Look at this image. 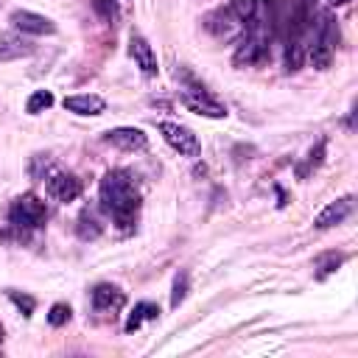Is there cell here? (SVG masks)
I'll use <instances>...</instances> for the list:
<instances>
[{"mask_svg":"<svg viewBox=\"0 0 358 358\" xmlns=\"http://www.w3.org/2000/svg\"><path fill=\"white\" fill-rule=\"evenodd\" d=\"M182 103L190 109V112H196V115H201V117H227V109L218 103V101H213L207 92H204V87H190V90H185L182 92Z\"/></svg>","mask_w":358,"mask_h":358,"instance_id":"obj_7","label":"cell"},{"mask_svg":"<svg viewBox=\"0 0 358 358\" xmlns=\"http://www.w3.org/2000/svg\"><path fill=\"white\" fill-rule=\"evenodd\" d=\"M123 302H126V296H123V291H120L117 285L101 282V285L92 288V305H95L98 310H117Z\"/></svg>","mask_w":358,"mask_h":358,"instance_id":"obj_14","label":"cell"},{"mask_svg":"<svg viewBox=\"0 0 358 358\" xmlns=\"http://www.w3.org/2000/svg\"><path fill=\"white\" fill-rule=\"evenodd\" d=\"M11 224L17 227H42L48 218V207L36 193H22L11 204Z\"/></svg>","mask_w":358,"mask_h":358,"instance_id":"obj_4","label":"cell"},{"mask_svg":"<svg viewBox=\"0 0 358 358\" xmlns=\"http://www.w3.org/2000/svg\"><path fill=\"white\" fill-rule=\"evenodd\" d=\"M263 3H266V6H271V8L277 6V0H263Z\"/></svg>","mask_w":358,"mask_h":358,"instance_id":"obj_26","label":"cell"},{"mask_svg":"<svg viewBox=\"0 0 358 358\" xmlns=\"http://www.w3.org/2000/svg\"><path fill=\"white\" fill-rule=\"evenodd\" d=\"M350 210H352V196H341V199L330 201V204L313 218V227H316V229H330V227L341 224V221L350 215Z\"/></svg>","mask_w":358,"mask_h":358,"instance_id":"obj_11","label":"cell"},{"mask_svg":"<svg viewBox=\"0 0 358 358\" xmlns=\"http://www.w3.org/2000/svg\"><path fill=\"white\" fill-rule=\"evenodd\" d=\"M266 53H268V39H266L260 22L255 20V22H249L246 31L241 34V42H238V48H235V53H232V62H235L238 67H249V64H260V62L266 59Z\"/></svg>","mask_w":358,"mask_h":358,"instance_id":"obj_2","label":"cell"},{"mask_svg":"<svg viewBox=\"0 0 358 358\" xmlns=\"http://www.w3.org/2000/svg\"><path fill=\"white\" fill-rule=\"evenodd\" d=\"M204 28L218 39H235V36H241L246 31V22L229 6H224V8H215V11H210L204 17Z\"/></svg>","mask_w":358,"mask_h":358,"instance_id":"obj_5","label":"cell"},{"mask_svg":"<svg viewBox=\"0 0 358 358\" xmlns=\"http://www.w3.org/2000/svg\"><path fill=\"white\" fill-rule=\"evenodd\" d=\"M8 296H11V302H14L25 316H31V313H34V299H31V296H20L17 291H11Z\"/></svg>","mask_w":358,"mask_h":358,"instance_id":"obj_25","label":"cell"},{"mask_svg":"<svg viewBox=\"0 0 358 358\" xmlns=\"http://www.w3.org/2000/svg\"><path fill=\"white\" fill-rule=\"evenodd\" d=\"M0 338H3V327H0Z\"/></svg>","mask_w":358,"mask_h":358,"instance_id":"obj_28","label":"cell"},{"mask_svg":"<svg viewBox=\"0 0 358 358\" xmlns=\"http://www.w3.org/2000/svg\"><path fill=\"white\" fill-rule=\"evenodd\" d=\"M48 193L56 201H73L81 196V179H76L73 173H53L48 176Z\"/></svg>","mask_w":358,"mask_h":358,"instance_id":"obj_10","label":"cell"},{"mask_svg":"<svg viewBox=\"0 0 358 358\" xmlns=\"http://www.w3.org/2000/svg\"><path fill=\"white\" fill-rule=\"evenodd\" d=\"M78 238L81 241H92V238H98L101 235V229H103V224L98 221V215H95V210H81V215H78Z\"/></svg>","mask_w":358,"mask_h":358,"instance_id":"obj_16","label":"cell"},{"mask_svg":"<svg viewBox=\"0 0 358 358\" xmlns=\"http://www.w3.org/2000/svg\"><path fill=\"white\" fill-rule=\"evenodd\" d=\"M341 260H344V255H338V252H327V255L316 257V263H313L316 277H319V280H324L327 274H333V271L341 266Z\"/></svg>","mask_w":358,"mask_h":358,"instance_id":"obj_18","label":"cell"},{"mask_svg":"<svg viewBox=\"0 0 358 358\" xmlns=\"http://www.w3.org/2000/svg\"><path fill=\"white\" fill-rule=\"evenodd\" d=\"M64 109L67 112H73V115H101L103 109H106V103H103V98L101 95H70V98H64Z\"/></svg>","mask_w":358,"mask_h":358,"instance_id":"obj_13","label":"cell"},{"mask_svg":"<svg viewBox=\"0 0 358 358\" xmlns=\"http://www.w3.org/2000/svg\"><path fill=\"white\" fill-rule=\"evenodd\" d=\"M67 319H70V305H64V302H56V305H50L48 322H50L53 327H62Z\"/></svg>","mask_w":358,"mask_h":358,"instance_id":"obj_24","label":"cell"},{"mask_svg":"<svg viewBox=\"0 0 358 358\" xmlns=\"http://www.w3.org/2000/svg\"><path fill=\"white\" fill-rule=\"evenodd\" d=\"M330 3H336V6H341V3H347V0H330Z\"/></svg>","mask_w":358,"mask_h":358,"instance_id":"obj_27","label":"cell"},{"mask_svg":"<svg viewBox=\"0 0 358 358\" xmlns=\"http://www.w3.org/2000/svg\"><path fill=\"white\" fill-rule=\"evenodd\" d=\"M229 8L249 25V22H255L257 20V0H232L229 3Z\"/></svg>","mask_w":358,"mask_h":358,"instance_id":"obj_21","label":"cell"},{"mask_svg":"<svg viewBox=\"0 0 358 358\" xmlns=\"http://www.w3.org/2000/svg\"><path fill=\"white\" fill-rule=\"evenodd\" d=\"M98 193H101V207L115 218V224L120 229H131L134 215L140 210V193L131 173L120 168L106 171L98 185Z\"/></svg>","mask_w":358,"mask_h":358,"instance_id":"obj_1","label":"cell"},{"mask_svg":"<svg viewBox=\"0 0 358 358\" xmlns=\"http://www.w3.org/2000/svg\"><path fill=\"white\" fill-rule=\"evenodd\" d=\"M159 134H162V140H165L173 151H179L182 157H199V151H201L199 137H196L187 126H182V123L162 120V123H159Z\"/></svg>","mask_w":358,"mask_h":358,"instance_id":"obj_6","label":"cell"},{"mask_svg":"<svg viewBox=\"0 0 358 358\" xmlns=\"http://www.w3.org/2000/svg\"><path fill=\"white\" fill-rule=\"evenodd\" d=\"M50 106H53V92L50 90H34L31 98H28V103H25V109L31 115H39V112H45Z\"/></svg>","mask_w":358,"mask_h":358,"instance_id":"obj_19","label":"cell"},{"mask_svg":"<svg viewBox=\"0 0 358 358\" xmlns=\"http://www.w3.org/2000/svg\"><path fill=\"white\" fill-rule=\"evenodd\" d=\"M157 316H159V308H157V305H151V302H137L134 310H131V316L126 319V333L137 330L145 319H157Z\"/></svg>","mask_w":358,"mask_h":358,"instance_id":"obj_17","label":"cell"},{"mask_svg":"<svg viewBox=\"0 0 358 358\" xmlns=\"http://www.w3.org/2000/svg\"><path fill=\"white\" fill-rule=\"evenodd\" d=\"M103 140L112 143V145L120 148V151H140V148L148 145L145 131L137 129V126H117V129H109V131L103 134Z\"/></svg>","mask_w":358,"mask_h":358,"instance_id":"obj_9","label":"cell"},{"mask_svg":"<svg viewBox=\"0 0 358 358\" xmlns=\"http://www.w3.org/2000/svg\"><path fill=\"white\" fill-rule=\"evenodd\" d=\"M131 56H134V64L140 67L143 76H157V70H159L157 56H154V48L148 45L145 36H140V34L131 36Z\"/></svg>","mask_w":358,"mask_h":358,"instance_id":"obj_12","label":"cell"},{"mask_svg":"<svg viewBox=\"0 0 358 358\" xmlns=\"http://www.w3.org/2000/svg\"><path fill=\"white\" fill-rule=\"evenodd\" d=\"M324 148H327V143H324V140H319V143L310 148V154H308L305 165H299V168H296V173H299V176H308V171H310V168H319V165H322V159H324Z\"/></svg>","mask_w":358,"mask_h":358,"instance_id":"obj_20","label":"cell"},{"mask_svg":"<svg viewBox=\"0 0 358 358\" xmlns=\"http://www.w3.org/2000/svg\"><path fill=\"white\" fill-rule=\"evenodd\" d=\"M92 8H95V14H98L101 20H106V22H115V20L120 17V8H117L115 0H92Z\"/></svg>","mask_w":358,"mask_h":358,"instance_id":"obj_22","label":"cell"},{"mask_svg":"<svg viewBox=\"0 0 358 358\" xmlns=\"http://www.w3.org/2000/svg\"><path fill=\"white\" fill-rule=\"evenodd\" d=\"M11 25L22 34H34V36H45V34H53L56 25L53 20H48L45 14H36V11H28V8H17L11 14Z\"/></svg>","mask_w":358,"mask_h":358,"instance_id":"obj_8","label":"cell"},{"mask_svg":"<svg viewBox=\"0 0 358 358\" xmlns=\"http://www.w3.org/2000/svg\"><path fill=\"white\" fill-rule=\"evenodd\" d=\"M336 42H338V28H336L333 17L324 14V17L319 20V28H316L313 42L308 45V59L313 62V67L324 70V67L330 64V59H333V53H336Z\"/></svg>","mask_w":358,"mask_h":358,"instance_id":"obj_3","label":"cell"},{"mask_svg":"<svg viewBox=\"0 0 358 358\" xmlns=\"http://www.w3.org/2000/svg\"><path fill=\"white\" fill-rule=\"evenodd\" d=\"M187 296V271H179L173 277V291H171V308H179V302Z\"/></svg>","mask_w":358,"mask_h":358,"instance_id":"obj_23","label":"cell"},{"mask_svg":"<svg viewBox=\"0 0 358 358\" xmlns=\"http://www.w3.org/2000/svg\"><path fill=\"white\" fill-rule=\"evenodd\" d=\"M34 53V45L17 34H3L0 36V62H11V59H22V56H31Z\"/></svg>","mask_w":358,"mask_h":358,"instance_id":"obj_15","label":"cell"}]
</instances>
